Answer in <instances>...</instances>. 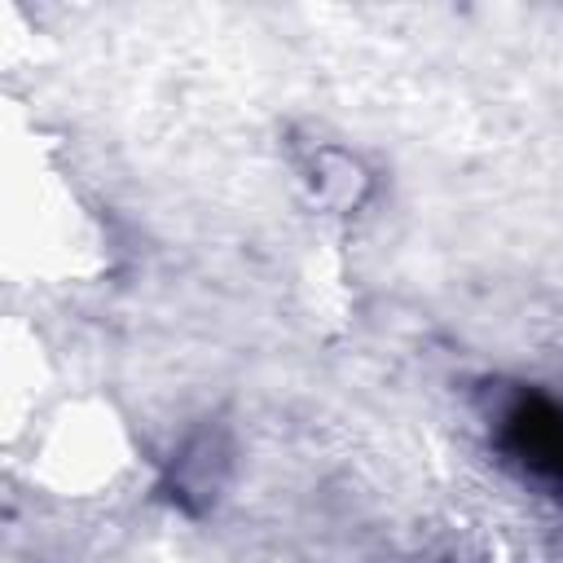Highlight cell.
Returning a JSON list of instances; mask_svg holds the SVG:
<instances>
[{
	"instance_id": "cell-1",
	"label": "cell",
	"mask_w": 563,
	"mask_h": 563,
	"mask_svg": "<svg viewBox=\"0 0 563 563\" xmlns=\"http://www.w3.org/2000/svg\"><path fill=\"white\" fill-rule=\"evenodd\" d=\"M229 475H233V440L220 422H202L176 444L158 493L185 515H207L229 488Z\"/></svg>"
},
{
	"instance_id": "cell-2",
	"label": "cell",
	"mask_w": 563,
	"mask_h": 563,
	"mask_svg": "<svg viewBox=\"0 0 563 563\" xmlns=\"http://www.w3.org/2000/svg\"><path fill=\"white\" fill-rule=\"evenodd\" d=\"M501 449L532 475L563 484V409L537 391H515L497 409Z\"/></svg>"
},
{
	"instance_id": "cell-3",
	"label": "cell",
	"mask_w": 563,
	"mask_h": 563,
	"mask_svg": "<svg viewBox=\"0 0 563 563\" xmlns=\"http://www.w3.org/2000/svg\"><path fill=\"white\" fill-rule=\"evenodd\" d=\"M303 180L312 198L330 211H356L374 189L369 167L343 145H312L303 154Z\"/></svg>"
}]
</instances>
